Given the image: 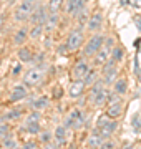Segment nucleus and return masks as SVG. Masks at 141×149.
I'll return each instance as SVG.
<instances>
[{
  "instance_id": "1",
  "label": "nucleus",
  "mask_w": 141,
  "mask_h": 149,
  "mask_svg": "<svg viewBox=\"0 0 141 149\" xmlns=\"http://www.w3.org/2000/svg\"><path fill=\"white\" fill-rule=\"evenodd\" d=\"M35 7H37V0H22L15 8V17L17 22H27L32 15V12L35 10Z\"/></svg>"
},
{
  "instance_id": "2",
  "label": "nucleus",
  "mask_w": 141,
  "mask_h": 149,
  "mask_svg": "<svg viewBox=\"0 0 141 149\" xmlns=\"http://www.w3.org/2000/svg\"><path fill=\"white\" fill-rule=\"evenodd\" d=\"M105 40H106L105 35H101V33H95V35L85 43V47H83V55H85L87 58L88 56H95V55L98 53V50L103 47Z\"/></svg>"
},
{
  "instance_id": "3",
  "label": "nucleus",
  "mask_w": 141,
  "mask_h": 149,
  "mask_svg": "<svg viewBox=\"0 0 141 149\" xmlns=\"http://www.w3.org/2000/svg\"><path fill=\"white\" fill-rule=\"evenodd\" d=\"M114 48V38L108 37L106 40H105L103 47L98 50V53L95 55V65H105L106 61L110 60V56H111V52H113Z\"/></svg>"
},
{
  "instance_id": "4",
  "label": "nucleus",
  "mask_w": 141,
  "mask_h": 149,
  "mask_svg": "<svg viewBox=\"0 0 141 149\" xmlns=\"http://www.w3.org/2000/svg\"><path fill=\"white\" fill-rule=\"evenodd\" d=\"M63 124H65V128L68 129H80L85 124V116H83V111L82 109H73V111L68 114V116L65 118V121H63Z\"/></svg>"
},
{
  "instance_id": "5",
  "label": "nucleus",
  "mask_w": 141,
  "mask_h": 149,
  "mask_svg": "<svg viewBox=\"0 0 141 149\" xmlns=\"http://www.w3.org/2000/svg\"><path fill=\"white\" fill-rule=\"evenodd\" d=\"M50 12L48 8H47V5H42V3H37V7H35V10L32 12V15H30V23L32 25H43L45 22H47V18H48Z\"/></svg>"
},
{
  "instance_id": "6",
  "label": "nucleus",
  "mask_w": 141,
  "mask_h": 149,
  "mask_svg": "<svg viewBox=\"0 0 141 149\" xmlns=\"http://www.w3.org/2000/svg\"><path fill=\"white\" fill-rule=\"evenodd\" d=\"M83 40H85V37H83L82 28L80 27L73 28V30L70 32V35H68V40H66L68 50H70V52H75V50H78L80 47H83Z\"/></svg>"
},
{
  "instance_id": "7",
  "label": "nucleus",
  "mask_w": 141,
  "mask_h": 149,
  "mask_svg": "<svg viewBox=\"0 0 141 149\" xmlns=\"http://www.w3.org/2000/svg\"><path fill=\"white\" fill-rule=\"evenodd\" d=\"M43 80V71L40 68H30L23 74V83L27 86H37Z\"/></svg>"
},
{
  "instance_id": "8",
  "label": "nucleus",
  "mask_w": 141,
  "mask_h": 149,
  "mask_svg": "<svg viewBox=\"0 0 141 149\" xmlns=\"http://www.w3.org/2000/svg\"><path fill=\"white\" fill-rule=\"evenodd\" d=\"M88 71H90V65H88L85 60H82V61H78V63L75 65V68L71 71V76H73L75 81H83L85 76L88 74Z\"/></svg>"
},
{
  "instance_id": "9",
  "label": "nucleus",
  "mask_w": 141,
  "mask_h": 149,
  "mask_svg": "<svg viewBox=\"0 0 141 149\" xmlns=\"http://www.w3.org/2000/svg\"><path fill=\"white\" fill-rule=\"evenodd\" d=\"M103 27V15H101V12H96V13H93L87 22V30L88 32H98L100 28Z\"/></svg>"
},
{
  "instance_id": "10",
  "label": "nucleus",
  "mask_w": 141,
  "mask_h": 149,
  "mask_svg": "<svg viewBox=\"0 0 141 149\" xmlns=\"http://www.w3.org/2000/svg\"><path fill=\"white\" fill-rule=\"evenodd\" d=\"M85 7H87L85 5V0H68V2H66L65 10H66V13H70L71 17H75L76 18V15H78Z\"/></svg>"
},
{
  "instance_id": "11",
  "label": "nucleus",
  "mask_w": 141,
  "mask_h": 149,
  "mask_svg": "<svg viewBox=\"0 0 141 149\" xmlns=\"http://www.w3.org/2000/svg\"><path fill=\"white\" fill-rule=\"evenodd\" d=\"M28 95L27 88L23 85H15L13 88L10 90V101L17 103V101H22V100H25Z\"/></svg>"
},
{
  "instance_id": "12",
  "label": "nucleus",
  "mask_w": 141,
  "mask_h": 149,
  "mask_svg": "<svg viewBox=\"0 0 141 149\" xmlns=\"http://www.w3.org/2000/svg\"><path fill=\"white\" fill-rule=\"evenodd\" d=\"M53 138H55V143L58 144V146H63V144H65V141H66V128H65V124H58V126L55 128Z\"/></svg>"
},
{
  "instance_id": "13",
  "label": "nucleus",
  "mask_w": 141,
  "mask_h": 149,
  "mask_svg": "<svg viewBox=\"0 0 141 149\" xmlns=\"http://www.w3.org/2000/svg\"><path fill=\"white\" fill-rule=\"evenodd\" d=\"M85 81H73V85L70 86V90H68V95L70 98H80L83 95V91H85Z\"/></svg>"
},
{
  "instance_id": "14",
  "label": "nucleus",
  "mask_w": 141,
  "mask_h": 149,
  "mask_svg": "<svg viewBox=\"0 0 141 149\" xmlns=\"http://www.w3.org/2000/svg\"><path fill=\"white\" fill-rule=\"evenodd\" d=\"M28 37H30V35H28V28L27 27L18 28V30L15 32V35H13V45H17V47H22Z\"/></svg>"
},
{
  "instance_id": "15",
  "label": "nucleus",
  "mask_w": 141,
  "mask_h": 149,
  "mask_svg": "<svg viewBox=\"0 0 141 149\" xmlns=\"http://www.w3.org/2000/svg\"><path fill=\"white\" fill-rule=\"evenodd\" d=\"M58 25V13H50L48 18H47V22L43 23V28H45V32L50 33V32H53L55 27Z\"/></svg>"
},
{
  "instance_id": "16",
  "label": "nucleus",
  "mask_w": 141,
  "mask_h": 149,
  "mask_svg": "<svg viewBox=\"0 0 141 149\" xmlns=\"http://www.w3.org/2000/svg\"><path fill=\"white\" fill-rule=\"evenodd\" d=\"M121 113H123V106H121V103H113V104H110V106H108L106 116H110L111 119H114V118L121 116Z\"/></svg>"
},
{
  "instance_id": "17",
  "label": "nucleus",
  "mask_w": 141,
  "mask_h": 149,
  "mask_svg": "<svg viewBox=\"0 0 141 149\" xmlns=\"http://www.w3.org/2000/svg\"><path fill=\"white\" fill-rule=\"evenodd\" d=\"M105 139L100 136V134L96 133V129L93 131V134L88 138V148H93V149H98L100 146H101V143H103Z\"/></svg>"
},
{
  "instance_id": "18",
  "label": "nucleus",
  "mask_w": 141,
  "mask_h": 149,
  "mask_svg": "<svg viewBox=\"0 0 141 149\" xmlns=\"http://www.w3.org/2000/svg\"><path fill=\"white\" fill-rule=\"evenodd\" d=\"M50 104V100H48V96H38L37 100L32 103V106L33 109H37V111H42V109H45V108Z\"/></svg>"
},
{
  "instance_id": "19",
  "label": "nucleus",
  "mask_w": 141,
  "mask_h": 149,
  "mask_svg": "<svg viewBox=\"0 0 141 149\" xmlns=\"http://www.w3.org/2000/svg\"><path fill=\"white\" fill-rule=\"evenodd\" d=\"M108 95H110V91L106 90V88H105V90H101L96 95V98L93 100V104H95V106H103L105 103H108Z\"/></svg>"
},
{
  "instance_id": "20",
  "label": "nucleus",
  "mask_w": 141,
  "mask_h": 149,
  "mask_svg": "<svg viewBox=\"0 0 141 149\" xmlns=\"http://www.w3.org/2000/svg\"><path fill=\"white\" fill-rule=\"evenodd\" d=\"M43 32H45L43 25H32V28L28 30V35H30L32 40H38V38L42 37V33Z\"/></svg>"
},
{
  "instance_id": "21",
  "label": "nucleus",
  "mask_w": 141,
  "mask_h": 149,
  "mask_svg": "<svg viewBox=\"0 0 141 149\" xmlns=\"http://www.w3.org/2000/svg\"><path fill=\"white\" fill-rule=\"evenodd\" d=\"M61 5H63V0H48L47 2V8L50 13H58Z\"/></svg>"
},
{
  "instance_id": "22",
  "label": "nucleus",
  "mask_w": 141,
  "mask_h": 149,
  "mask_svg": "<svg viewBox=\"0 0 141 149\" xmlns=\"http://www.w3.org/2000/svg\"><path fill=\"white\" fill-rule=\"evenodd\" d=\"M20 116H22V109L20 108H13V109H8L3 114V119L5 121H13V119H18Z\"/></svg>"
},
{
  "instance_id": "23",
  "label": "nucleus",
  "mask_w": 141,
  "mask_h": 149,
  "mask_svg": "<svg viewBox=\"0 0 141 149\" xmlns=\"http://www.w3.org/2000/svg\"><path fill=\"white\" fill-rule=\"evenodd\" d=\"M111 60H114L116 63L118 61H121V60L125 58V50L119 47V45H114V48H113V52H111V56H110Z\"/></svg>"
},
{
  "instance_id": "24",
  "label": "nucleus",
  "mask_w": 141,
  "mask_h": 149,
  "mask_svg": "<svg viewBox=\"0 0 141 149\" xmlns=\"http://www.w3.org/2000/svg\"><path fill=\"white\" fill-rule=\"evenodd\" d=\"M17 56H18V60H20V61H23V63H28V61L32 60V52H30L27 47H23V48H20V50H18Z\"/></svg>"
},
{
  "instance_id": "25",
  "label": "nucleus",
  "mask_w": 141,
  "mask_h": 149,
  "mask_svg": "<svg viewBox=\"0 0 141 149\" xmlns=\"http://www.w3.org/2000/svg\"><path fill=\"white\" fill-rule=\"evenodd\" d=\"M113 90L116 91V93H119V95H125L126 90H128V86H126V80H123V78L116 80V81H114V85H113Z\"/></svg>"
},
{
  "instance_id": "26",
  "label": "nucleus",
  "mask_w": 141,
  "mask_h": 149,
  "mask_svg": "<svg viewBox=\"0 0 141 149\" xmlns=\"http://www.w3.org/2000/svg\"><path fill=\"white\" fill-rule=\"evenodd\" d=\"M96 76H98L96 71H95V70H90L88 74L85 76V80H83V81H85V85H93V83L96 81Z\"/></svg>"
},
{
  "instance_id": "27",
  "label": "nucleus",
  "mask_w": 141,
  "mask_h": 149,
  "mask_svg": "<svg viewBox=\"0 0 141 149\" xmlns=\"http://www.w3.org/2000/svg\"><path fill=\"white\" fill-rule=\"evenodd\" d=\"M25 131L30 134H38L40 133V124L38 123H30V124H25Z\"/></svg>"
},
{
  "instance_id": "28",
  "label": "nucleus",
  "mask_w": 141,
  "mask_h": 149,
  "mask_svg": "<svg viewBox=\"0 0 141 149\" xmlns=\"http://www.w3.org/2000/svg\"><path fill=\"white\" fill-rule=\"evenodd\" d=\"M40 121V111H32L30 114L27 116V119H25V124H30V123H38Z\"/></svg>"
},
{
  "instance_id": "29",
  "label": "nucleus",
  "mask_w": 141,
  "mask_h": 149,
  "mask_svg": "<svg viewBox=\"0 0 141 149\" xmlns=\"http://www.w3.org/2000/svg\"><path fill=\"white\" fill-rule=\"evenodd\" d=\"M119 93H116V91H110V95H108V103L110 104H113V103H121V100H119Z\"/></svg>"
},
{
  "instance_id": "30",
  "label": "nucleus",
  "mask_w": 141,
  "mask_h": 149,
  "mask_svg": "<svg viewBox=\"0 0 141 149\" xmlns=\"http://www.w3.org/2000/svg\"><path fill=\"white\" fill-rule=\"evenodd\" d=\"M76 18H78V22H80V25H83V23H87V18H88V12H87V7H85V8H83L82 12H80V13H78V15H76Z\"/></svg>"
},
{
  "instance_id": "31",
  "label": "nucleus",
  "mask_w": 141,
  "mask_h": 149,
  "mask_svg": "<svg viewBox=\"0 0 141 149\" xmlns=\"http://www.w3.org/2000/svg\"><path fill=\"white\" fill-rule=\"evenodd\" d=\"M52 138H53V134H52V133H48V131H43V133L40 134V141H42L43 144L50 143V141H52Z\"/></svg>"
},
{
  "instance_id": "32",
  "label": "nucleus",
  "mask_w": 141,
  "mask_h": 149,
  "mask_svg": "<svg viewBox=\"0 0 141 149\" xmlns=\"http://www.w3.org/2000/svg\"><path fill=\"white\" fill-rule=\"evenodd\" d=\"M133 128H135V131H140V126H141V119H140V114H135L133 116Z\"/></svg>"
},
{
  "instance_id": "33",
  "label": "nucleus",
  "mask_w": 141,
  "mask_h": 149,
  "mask_svg": "<svg viewBox=\"0 0 141 149\" xmlns=\"http://www.w3.org/2000/svg\"><path fill=\"white\" fill-rule=\"evenodd\" d=\"M114 148V144H113V141H110V139H106V141H103L101 143V146L98 149H113Z\"/></svg>"
},
{
  "instance_id": "34",
  "label": "nucleus",
  "mask_w": 141,
  "mask_h": 149,
  "mask_svg": "<svg viewBox=\"0 0 141 149\" xmlns=\"http://www.w3.org/2000/svg\"><path fill=\"white\" fill-rule=\"evenodd\" d=\"M5 141H3V144H5L7 148H12V149H15V141L12 139V136H5Z\"/></svg>"
},
{
  "instance_id": "35",
  "label": "nucleus",
  "mask_w": 141,
  "mask_h": 149,
  "mask_svg": "<svg viewBox=\"0 0 141 149\" xmlns=\"http://www.w3.org/2000/svg\"><path fill=\"white\" fill-rule=\"evenodd\" d=\"M66 52H70V50H68V45H66V43H61V45L58 47V53L60 55H65Z\"/></svg>"
},
{
  "instance_id": "36",
  "label": "nucleus",
  "mask_w": 141,
  "mask_h": 149,
  "mask_svg": "<svg viewBox=\"0 0 141 149\" xmlns=\"http://www.w3.org/2000/svg\"><path fill=\"white\" fill-rule=\"evenodd\" d=\"M7 131H8V124H0V138L5 136Z\"/></svg>"
},
{
  "instance_id": "37",
  "label": "nucleus",
  "mask_w": 141,
  "mask_h": 149,
  "mask_svg": "<svg viewBox=\"0 0 141 149\" xmlns=\"http://www.w3.org/2000/svg\"><path fill=\"white\" fill-rule=\"evenodd\" d=\"M45 149H58V144L57 143H47L45 144Z\"/></svg>"
},
{
  "instance_id": "38",
  "label": "nucleus",
  "mask_w": 141,
  "mask_h": 149,
  "mask_svg": "<svg viewBox=\"0 0 141 149\" xmlns=\"http://www.w3.org/2000/svg\"><path fill=\"white\" fill-rule=\"evenodd\" d=\"M20 70H22V66H20V63H18V65H15V68H13V71H12V74H13V76H17V74L20 73Z\"/></svg>"
},
{
  "instance_id": "39",
  "label": "nucleus",
  "mask_w": 141,
  "mask_h": 149,
  "mask_svg": "<svg viewBox=\"0 0 141 149\" xmlns=\"http://www.w3.org/2000/svg\"><path fill=\"white\" fill-rule=\"evenodd\" d=\"M135 23H136V27H138V30L141 32V17H135Z\"/></svg>"
},
{
  "instance_id": "40",
  "label": "nucleus",
  "mask_w": 141,
  "mask_h": 149,
  "mask_svg": "<svg viewBox=\"0 0 141 149\" xmlns=\"http://www.w3.org/2000/svg\"><path fill=\"white\" fill-rule=\"evenodd\" d=\"M119 2H121V5H131V3H133V2H131V0H119Z\"/></svg>"
},
{
  "instance_id": "41",
  "label": "nucleus",
  "mask_w": 141,
  "mask_h": 149,
  "mask_svg": "<svg viewBox=\"0 0 141 149\" xmlns=\"http://www.w3.org/2000/svg\"><path fill=\"white\" fill-rule=\"evenodd\" d=\"M135 2V7H141V0H133Z\"/></svg>"
},
{
  "instance_id": "42",
  "label": "nucleus",
  "mask_w": 141,
  "mask_h": 149,
  "mask_svg": "<svg viewBox=\"0 0 141 149\" xmlns=\"http://www.w3.org/2000/svg\"><path fill=\"white\" fill-rule=\"evenodd\" d=\"M2 27H3V17H0V32H2Z\"/></svg>"
},
{
  "instance_id": "43",
  "label": "nucleus",
  "mask_w": 141,
  "mask_h": 149,
  "mask_svg": "<svg viewBox=\"0 0 141 149\" xmlns=\"http://www.w3.org/2000/svg\"><path fill=\"white\" fill-rule=\"evenodd\" d=\"M5 2H8V3H10V5H12V3H13V2H15V0H5Z\"/></svg>"
},
{
  "instance_id": "44",
  "label": "nucleus",
  "mask_w": 141,
  "mask_h": 149,
  "mask_svg": "<svg viewBox=\"0 0 141 149\" xmlns=\"http://www.w3.org/2000/svg\"><path fill=\"white\" fill-rule=\"evenodd\" d=\"M125 149H133V146H131V144H130V146H126Z\"/></svg>"
},
{
  "instance_id": "45",
  "label": "nucleus",
  "mask_w": 141,
  "mask_h": 149,
  "mask_svg": "<svg viewBox=\"0 0 141 149\" xmlns=\"http://www.w3.org/2000/svg\"><path fill=\"white\" fill-rule=\"evenodd\" d=\"M140 80H141V71H140Z\"/></svg>"
},
{
  "instance_id": "46",
  "label": "nucleus",
  "mask_w": 141,
  "mask_h": 149,
  "mask_svg": "<svg viewBox=\"0 0 141 149\" xmlns=\"http://www.w3.org/2000/svg\"><path fill=\"white\" fill-rule=\"evenodd\" d=\"M2 2H5V0H0V3H2Z\"/></svg>"
},
{
  "instance_id": "47",
  "label": "nucleus",
  "mask_w": 141,
  "mask_h": 149,
  "mask_svg": "<svg viewBox=\"0 0 141 149\" xmlns=\"http://www.w3.org/2000/svg\"><path fill=\"white\" fill-rule=\"evenodd\" d=\"M2 119H3V118H0V123H2Z\"/></svg>"
},
{
  "instance_id": "48",
  "label": "nucleus",
  "mask_w": 141,
  "mask_h": 149,
  "mask_svg": "<svg viewBox=\"0 0 141 149\" xmlns=\"http://www.w3.org/2000/svg\"><path fill=\"white\" fill-rule=\"evenodd\" d=\"M88 149H93V148H88Z\"/></svg>"
},
{
  "instance_id": "49",
  "label": "nucleus",
  "mask_w": 141,
  "mask_h": 149,
  "mask_svg": "<svg viewBox=\"0 0 141 149\" xmlns=\"http://www.w3.org/2000/svg\"><path fill=\"white\" fill-rule=\"evenodd\" d=\"M0 149H2V148H0Z\"/></svg>"
},
{
  "instance_id": "50",
  "label": "nucleus",
  "mask_w": 141,
  "mask_h": 149,
  "mask_svg": "<svg viewBox=\"0 0 141 149\" xmlns=\"http://www.w3.org/2000/svg\"><path fill=\"white\" fill-rule=\"evenodd\" d=\"M140 149H141V148H140Z\"/></svg>"
}]
</instances>
